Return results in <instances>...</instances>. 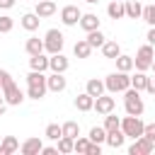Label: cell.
I'll use <instances>...</instances> for the list:
<instances>
[{"label": "cell", "mask_w": 155, "mask_h": 155, "mask_svg": "<svg viewBox=\"0 0 155 155\" xmlns=\"http://www.w3.org/2000/svg\"><path fill=\"white\" fill-rule=\"evenodd\" d=\"M46 87H48V92H63L68 87V80L63 78V73H51V75H46Z\"/></svg>", "instance_id": "8fae6325"}, {"label": "cell", "mask_w": 155, "mask_h": 155, "mask_svg": "<svg viewBox=\"0 0 155 155\" xmlns=\"http://www.w3.org/2000/svg\"><path fill=\"white\" fill-rule=\"evenodd\" d=\"M85 2H90V5H97V2H99V0H85Z\"/></svg>", "instance_id": "f6af8a7d"}, {"label": "cell", "mask_w": 155, "mask_h": 155, "mask_svg": "<svg viewBox=\"0 0 155 155\" xmlns=\"http://www.w3.org/2000/svg\"><path fill=\"white\" fill-rule=\"evenodd\" d=\"M107 41V36L99 31V29H94V31H87V44L92 46V48H102V44Z\"/></svg>", "instance_id": "83f0119b"}, {"label": "cell", "mask_w": 155, "mask_h": 155, "mask_svg": "<svg viewBox=\"0 0 155 155\" xmlns=\"http://www.w3.org/2000/svg\"><path fill=\"white\" fill-rule=\"evenodd\" d=\"M85 92H87V94H92V97L104 94V92H107L104 80H99V78H90V80H87V85H85Z\"/></svg>", "instance_id": "2e32d148"}, {"label": "cell", "mask_w": 155, "mask_h": 155, "mask_svg": "<svg viewBox=\"0 0 155 155\" xmlns=\"http://www.w3.org/2000/svg\"><path fill=\"white\" fill-rule=\"evenodd\" d=\"M145 39H148V44H150V46H155V27H150V29H148Z\"/></svg>", "instance_id": "b9f144b4"}, {"label": "cell", "mask_w": 155, "mask_h": 155, "mask_svg": "<svg viewBox=\"0 0 155 155\" xmlns=\"http://www.w3.org/2000/svg\"><path fill=\"white\" fill-rule=\"evenodd\" d=\"M114 61H116V70H121V73H131V70H133V56L119 53Z\"/></svg>", "instance_id": "d4e9b609"}, {"label": "cell", "mask_w": 155, "mask_h": 155, "mask_svg": "<svg viewBox=\"0 0 155 155\" xmlns=\"http://www.w3.org/2000/svg\"><path fill=\"white\" fill-rule=\"evenodd\" d=\"M114 128H121V119L114 111H109L104 114V131H114Z\"/></svg>", "instance_id": "4dcf8cb0"}, {"label": "cell", "mask_w": 155, "mask_h": 155, "mask_svg": "<svg viewBox=\"0 0 155 155\" xmlns=\"http://www.w3.org/2000/svg\"><path fill=\"white\" fill-rule=\"evenodd\" d=\"M145 92H150V94H155V75H153V78H148V85H145Z\"/></svg>", "instance_id": "60d3db41"}, {"label": "cell", "mask_w": 155, "mask_h": 155, "mask_svg": "<svg viewBox=\"0 0 155 155\" xmlns=\"http://www.w3.org/2000/svg\"><path fill=\"white\" fill-rule=\"evenodd\" d=\"M39 22H41V17H39L36 12H27V15H22V19H19L22 29H27V31H36V29H39Z\"/></svg>", "instance_id": "9a60e30c"}, {"label": "cell", "mask_w": 155, "mask_h": 155, "mask_svg": "<svg viewBox=\"0 0 155 155\" xmlns=\"http://www.w3.org/2000/svg\"><path fill=\"white\" fill-rule=\"evenodd\" d=\"M17 150H19V140H17L15 136H5L2 143H0V153H2V155H12V153H17Z\"/></svg>", "instance_id": "7402d4cb"}, {"label": "cell", "mask_w": 155, "mask_h": 155, "mask_svg": "<svg viewBox=\"0 0 155 155\" xmlns=\"http://www.w3.org/2000/svg\"><path fill=\"white\" fill-rule=\"evenodd\" d=\"M87 138H90L92 143H99V145H102V143L107 140V131H104V126H92Z\"/></svg>", "instance_id": "f546056e"}, {"label": "cell", "mask_w": 155, "mask_h": 155, "mask_svg": "<svg viewBox=\"0 0 155 155\" xmlns=\"http://www.w3.org/2000/svg\"><path fill=\"white\" fill-rule=\"evenodd\" d=\"M44 136H46L48 140H58V138L63 136V131H61V126H58V124H48V126H46V131H44Z\"/></svg>", "instance_id": "e575fe53"}, {"label": "cell", "mask_w": 155, "mask_h": 155, "mask_svg": "<svg viewBox=\"0 0 155 155\" xmlns=\"http://www.w3.org/2000/svg\"><path fill=\"white\" fill-rule=\"evenodd\" d=\"M63 44H65V36L61 29H48L46 36H44V51L51 56V53H58L63 51Z\"/></svg>", "instance_id": "5b68a950"}, {"label": "cell", "mask_w": 155, "mask_h": 155, "mask_svg": "<svg viewBox=\"0 0 155 155\" xmlns=\"http://www.w3.org/2000/svg\"><path fill=\"white\" fill-rule=\"evenodd\" d=\"M41 148H44V140L41 138H27L22 145H19V150H22V155H39L41 153Z\"/></svg>", "instance_id": "7c38bea8"}, {"label": "cell", "mask_w": 155, "mask_h": 155, "mask_svg": "<svg viewBox=\"0 0 155 155\" xmlns=\"http://www.w3.org/2000/svg\"><path fill=\"white\" fill-rule=\"evenodd\" d=\"M48 92V87H36V85H27V97L29 99H41Z\"/></svg>", "instance_id": "836d02e7"}, {"label": "cell", "mask_w": 155, "mask_h": 155, "mask_svg": "<svg viewBox=\"0 0 155 155\" xmlns=\"http://www.w3.org/2000/svg\"><path fill=\"white\" fill-rule=\"evenodd\" d=\"M102 53H104V58H111V61H114V58L121 53V46H119L116 41H104V44H102Z\"/></svg>", "instance_id": "484cf974"}, {"label": "cell", "mask_w": 155, "mask_h": 155, "mask_svg": "<svg viewBox=\"0 0 155 155\" xmlns=\"http://www.w3.org/2000/svg\"><path fill=\"white\" fill-rule=\"evenodd\" d=\"M153 148H155V143L148 136H138V138H133V145L128 148V153L131 155H150Z\"/></svg>", "instance_id": "52a82bcc"}, {"label": "cell", "mask_w": 155, "mask_h": 155, "mask_svg": "<svg viewBox=\"0 0 155 155\" xmlns=\"http://www.w3.org/2000/svg\"><path fill=\"white\" fill-rule=\"evenodd\" d=\"M24 51H27L29 56L44 53V39H39V36H29V39L24 41Z\"/></svg>", "instance_id": "e0dca14e"}, {"label": "cell", "mask_w": 155, "mask_h": 155, "mask_svg": "<svg viewBox=\"0 0 155 155\" xmlns=\"http://www.w3.org/2000/svg\"><path fill=\"white\" fill-rule=\"evenodd\" d=\"M85 155H102V145L90 140V145H87V153H85Z\"/></svg>", "instance_id": "74e56055"}, {"label": "cell", "mask_w": 155, "mask_h": 155, "mask_svg": "<svg viewBox=\"0 0 155 155\" xmlns=\"http://www.w3.org/2000/svg\"><path fill=\"white\" fill-rule=\"evenodd\" d=\"M68 65H70V61L63 56V51H58V53H51V56H48V70H51V73H65V70H68Z\"/></svg>", "instance_id": "30bf717a"}, {"label": "cell", "mask_w": 155, "mask_h": 155, "mask_svg": "<svg viewBox=\"0 0 155 155\" xmlns=\"http://www.w3.org/2000/svg\"><path fill=\"white\" fill-rule=\"evenodd\" d=\"M61 131L68 138H78L80 136V124L78 121H65V124H61Z\"/></svg>", "instance_id": "f1b7e54d"}, {"label": "cell", "mask_w": 155, "mask_h": 155, "mask_svg": "<svg viewBox=\"0 0 155 155\" xmlns=\"http://www.w3.org/2000/svg\"><path fill=\"white\" fill-rule=\"evenodd\" d=\"M73 53H75V58H90L92 46L87 44V39H78V41H75V46H73Z\"/></svg>", "instance_id": "cb8c5ba5"}, {"label": "cell", "mask_w": 155, "mask_h": 155, "mask_svg": "<svg viewBox=\"0 0 155 155\" xmlns=\"http://www.w3.org/2000/svg\"><path fill=\"white\" fill-rule=\"evenodd\" d=\"M0 82H2V97H5L7 107H19L24 102V92L17 87V82L12 80V75L7 70H0Z\"/></svg>", "instance_id": "6da1fadb"}, {"label": "cell", "mask_w": 155, "mask_h": 155, "mask_svg": "<svg viewBox=\"0 0 155 155\" xmlns=\"http://www.w3.org/2000/svg\"><path fill=\"white\" fill-rule=\"evenodd\" d=\"M143 136H148V138L155 143V124H145V128H143Z\"/></svg>", "instance_id": "f35d334b"}, {"label": "cell", "mask_w": 155, "mask_h": 155, "mask_svg": "<svg viewBox=\"0 0 155 155\" xmlns=\"http://www.w3.org/2000/svg\"><path fill=\"white\" fill-rule=\"evenodd\" d=\"M145 85H148V75H145L143 70H136V75H131V87L138 90V92H143Z\"/></svg>", "instance_id": "4316f807"}, {"label": "cell", "mask_w": 155, "mask_h": 155, "mask_svg": "<svg viewBox=\"0 0 155 155\" xmlns=\"http://www.w3.org/2000/svg\"><path fill=\"white\" fill-rule=\"evenodd\" d=\"M114 107H116V99L111 97V94H99V97H94V104H92V109L97 111V114H109V111H114Z\"/></svg>", "instance_id": "9c48e42d"}, {"label": "cell", "mask_w": 155, "mask_h": 155, "mask_svg": "<svg viewBox=\"0 0 155 155\" xmlns=\"http://www.w3.org/2000/svg\"><path fill=\"white\" fill-rule=\"evenodd\" d=\"M85 31H94V29H99V24H102V19L94 15V12H87V15H82L80 17V22H78Z\"/></svg>", "instance_id": "5bb4252c"}, {"label": "cell", "mask_w": 155, "mask_h": 155, "mask_svg": "<svg viewBox=\"0 0 155 155\" xmlns=\"http://www.w3.org/2000/svg\"><path fill=\"white\" fill-rule=\"evenodd\" d=\"M0 155H2V153H0Z\"/></svg>", "instance_id": "c3c4849f"}, {"label": "cell", "mask_w": 155, "mask_h": 155, "mask_svg": "<svg viewBox=\"0 0 155 155\" xmlns=\"http://www.w3.org/2000/svg\"><path fill=\"white\" fill-rule=\"evenodd\" d=\"M92 104H94V97L87 94V92H82V94L75 97V109L78 111H92Z\"/></svg>", "instance_id": "ffe728a7"}, {"label": "cell", "mask_w": 155, "mask_h": 155, "mask_svg": "<svg viewBox=\"0 0 155 155\" xmlns=\"http://www.w3.org/2000/svg\"><path fill=\"white\" fill-rule=\"evenodd\" d=\"M143 128H145V124L140 121V116L126 114V116L121 119V131H124L126 138H138V136H143Z\"/></svg>", "instance_id": "8992f818"}, {"label": "cell", "mask_w": 155, "mask_h": 155, "mask_svg": "<svg viewBox=\"0 0 155 155\" xmlns=\"http://www.w3.org/2000/svg\"><path fill=\"white\" fill-rule=\"evenodd\" d=\"M41 155H58V148H53V145H44V148H41Z\"/></svg>", "instance_id": "ab89813d"}, {"label": "cell", "mask_w": 155, "mask_h": 155, "mask_svg": "<svg viewBox=\"0 0 155 155\" xmlns=\"http://www.w3.org/2000/svg\"><path fill=\"white\" fill-rule=\"evenodd\" d=\"M124 10H126V17H131V19H140L143 5H140L138 0H124Z\"/></svg>", "instance_id": "ac0fdd59"}, {"label": "cell", "mask_w": 155, "mask_h": 155, "mask_svg": "<svg viewBox=\"0 0 155 155\" xmlns=\"http://www.w3.org/2000/svg\"><path fill=\"white\" fill-rule=\"evenodd\" d=\"M140 19H143L145 24L155 27V5H145V7H143V12H140Z\"/></svg>", "instance_id": "d6a6232c"}, {"label": "cell", "mask_w": 155, "mask_h": 155, "mask_svg": "<svg viewBox=\"0 0 155 155\" xmlns=\"http://www.w3.org/2000/svg\"><path fill=\"white\" fill-rule=\"evenodd\" d=\"M41 19H46V17H51V15H56V2L53 0H36V10H34Z\"/></svg>", "instance_id": "4fadbf2b"}, {"label": "cell", "mask_w": 155, "mask_h": 155, "mask_svg": "<svg viewBox=\"0 0 155 155\" xmlns=\"http://www.w3.org/2000/svg\"><path fill=\"white\" fill-rule=\"evenodd\" d=\"M12 27H15V19H12L10 15H0V34L12 31Z\"/></svg>", "instance_id": "d590c367"}, {"label": "cell", "mask_w": 155, "mask_h": 155, "mask_svg": "<svg viewBox=\"0 0 155 155\" xmlns=\"http://www.w3.org/2000/svg\"><path fill=\"white\" fill-rule=\"evenodd\" d=\"M153 61H155V46L145 44V46H140V48L136 51V58H133V68L145 73V70H150Z\"/></svg>", "instance_id": "277c9868"}, {"label": "cell", "mask_w": 155, "mask_h": 155, "mask_svg": "<svg viewBox=\"0 0 155 155\" xmlns=\"http://www.w3.org/2000/svg\"><path fill=\"white\" fill-rule=\"evenodd\" d=\"M87 145H90V138H75V143H73V153H87Z\"/></svg>", "instance_id": "8d00e7d4"}, {"label": "cell", "mask_w": 155, "mask_h": 155, "mask_svg": "<svg viewBox=\"0 0 155 155\" xmlns=\"http://www.w3.org/2000/svg\"><path fill=\"white\" fill-rule=\"evenodd\" d=\"M15 5V0H0V10H10Z\"/></svg>", "instance_id": "7bdbcfd3"}, {"label": "cell", "mask_w": 155, "mask_h": 155, "mask_svg": "<svg viewBox=\"0 0 155 155\" xmlns=\"http://www.w3.org/2000/svg\"><path fill=\"white\" fill-rule=\"evenodd\" d=\"M58 145V153H63V155H68V153H73V143H75V138H68V136H61L58 140H56Z\"/></svg>", "instance_id": "1f68e13d"}, {"label": "cell", "mask_w": 155, "mask_h": 155, "mask_svg": "<svg viewBox=\"0 0 155 155\" xmlns=\"http://www.w3.org/2000/svg\"><path fill=\"white\" fill-rule=\"evenodd\" d=\"M0 92H2V82H0Z\"/></svg>", "instance_id": "7dc6e473"}, {"label": "cell", "mask_w": 155, "mask_h": 155, "mask_svg": "<svg viewBox=\"0 0 155 155\" xmlns=\"http://www.w3.org/2000/svg\"><path fill=\"white\" fill-rule=\"evenodd\" d=\"M104 87H107V92H124V90H128L131 87V75L128 73H121V70H116V73H109L107 78H104Z\"/></svg>", "instance_id": "3957f363"}, {"label": "cell", "mask_w": 155, "mask_h": 155, "mask_svg": "<svg viewBox=\"0 0 155 155\" xmlns=\"http://www.w3.org/2000/svg\"><path fill=\"white\" fill-rule=\"evenodd\" d=\"M80 17H82V12H80L78 5H65V7L61 10V22H63L65 27H75V24L80 22Z\"/></svg>", "instance_id": "ba28073f"}, {"label": "cell", "mask_w": 155, "mask_h": 155, "mask_svg": "<svg viewBox=\"0 0 155 155\" xmlns=\"http://www.w3.org/2000/svg\"><path fill=\"white\" fill-rule=\"evenodd\" d=\"M29 68H31V70H41V73H46V70H48V56H44V53L29 56Z\"/></svg>", "instance_id": "d6986e66"}, {"label": "cell", "mask_w": 155, "mask_h": 155, "mask_svg": "<svg viewBox=\"0 0 155 155\" xmlns=\"http://www.w3.org/2000/svg\"><path fill=\"white\" fill-rule=\"evenodd\" d=\"M107 15H109L111 19H121V17H126L124 2H121V0H111V2L107 5Z\"/></svg>", "instance_id": "603a6c76"}, {"label": "cell", "mask_w": 155, "mask_h": 155, "mask_svg": "<svg viewBox=\"0 0 155 155\" xmlns=\"http://www.w3.org/2000/svg\"><path fill=\"white\" fill-rule=\"evenodd\" d=\"M124 140H126V136H124V131L121 128H114V131H107V145H111V148H121L124 145Z\"/></svg>", "instance_id": "44dd1931"}, {"label": "cell", "mask_w": 155, "mask_h": 155, "mask_svg": "<svg viewBox=\"0 0 155 155\" xmlns=\"http://www.w3.org/2000/svg\"><path fill=\"white\" fill-rule=\"evenodd\" d=\"M150 68H153V73H155V61H153V65H150Z\"/></svg>", "instance_id": "bcb514c9"}, {"label": "cell", "mask_w": 155, "mask_h": 155, "mask_svg": "<svg viewBox=\"0 0 155 155\" xmlns=\"http://www.w3.org/2000/svg\"><path fill=\"white\" fill-rule=\"evenodd\" d=\"M5 109H7V102H5V97H0V116L5 114Z\"/></svg>", "instance_id": "ee69618b"}, {"label": "cell", "mask_w": 155, "mask_h": 155, "mask_svg": "<svg viewBox=\"0 0 155 155\" xmlns=\"http://www.w3.org/2000/svg\"><path fill=\"white\" fill-rule=\"evenodd\" d=\"M124 109H126V114H131V116H140V114H143L145 104H143V97H140L138 90H133V87L124 90Z\"/></svg>", "instance_id": "7a4b0ae2"}]
</instances>
